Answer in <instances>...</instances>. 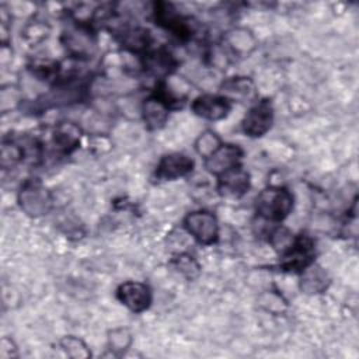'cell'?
Here are the masks:
<instances>
[{
  "instance_id": "cell-1",
  "label": "cell",
  "mask_w": 359,
  "mask_h": 359,
  "mask_svg": "<svg viewBox=\"0 0 359 359\" xmlns=\"http://www.w3.org/2000/svg\"><path fill=\"white\" fill-rule=\"evenodd\" d=\"M292 192L280 185H269L264 188L255 198L257 215L271 223L285 220L293 209Z\"/></svg>"
},
{
  "instance_id": "cell-2",
  "label": "cell",
  "mask_w": 359,
  "mask_h": 359,
  "mask_svg": "<svg viewBox=\"0 0 359 359\" xmlns=\"http://www.w3.org/2000/svg\"><path fill=\"white\" fill-rule=\"evenodd\" d=\"M20 209L29 217H42L53 206V196L39 178L25 180L17 194Z\"/></svg>"
},
{
  "instance_id": "cell-3",
  "label": "cell",
  "mask_w": 359,
  "mask_h": 359,
  "mask_svg": "<svg viewBox=\"0 0 359 359\" xmlns=\"http://www.w3.org/2000/svg\"><path fill=\"white\" fill-rule=\"evenodd\" d=\"M316 243L306 234L300 233L293 237L292 244L280 254V268L289 272H302L314 262Z\"/></svg>"
},
{
  "instance_id": "cell-4",
  "label": "cell",
  "mask_w": 359,
  "mask_h": 359,
  "mask_svg": "<svg viewBox=\"0 0 359 359\" xmlns=\"http://www.w3.org/2000/svg\"><path fill=\"white\" fill-rule=\"evenodd\" d=\"M184 229L196 243L212 245L219 240V223L209 210H195L184 217Z\"/></svg>"
},
{
  "instance_id": "cell-5",
  "label": "cell",
  "mask_w": 359,
  "mask_h": 359,
  "mask_svg": "<svg viewBox=\"0 0 359 359\" xmlns=\"http://www.w3.org/2000/svg\"><path fill=\"white\" fill-rule=\"evenodd\" d=\"M153 13L156 24L164 28L165 31H170L178 39L188 41L192 38L194 27L191 18L180 14L171 3H156Z\"/></svg>"
},
{
  "instance_id": "cell-6",
  "label": "cell",
  "mask_w": 359,
  "mask_h": 359,
  "mask_svg": "<svg viewBox=\"0 0 359 359\" xmlns=\"http://www.w3.org/2000/svg\"><path fill=\"white\" fill-rule=\"evenodd\" d=\"M63 46L72 57L87 59L95 50V39L91 31V25L80 24L74 21V25L66 29L62 35Z\"/></svg>"
},
{
  "instance_id": "cell-7",
  "label": "cell",
  "mask_w": 359,
  "mask_h": 359,
  "mask_svg": "<svg viewBox=\"0 0 359 359\" xmlns=\"http://www.w3.org/2000/svg\"><path fill=\"white\" fill-rule=\"evenodd\" d=\"M273 123V107L269 100L255 101L241 121V129L248 137H262Z\"/></svg>"
},
{
  "instance_id": "cell-8",
  "label": "cell",
  "mask_w": 359,
  "mask_h": 359,
  "mask_svg": "<svg viewBox=\"0 0 359 359\" xmlns=\"http://www.w3.org/2000/svg\"><path fill=\"white\" fill-rule=\"evenodd\" d=\"M116 299L132 313L146 311L153 300L150 287L139 280H126L116 289Z\"/></svg>"
},
{
  "instance_id": "cell-9",
  "label": "cell",
  "mask_w": 359,
  "mask_h": 359,
  "mask_svg": "<svg viewBox=\"0 0 359 359\" xmlns=\"http://www.w3.org/2000/svg\"><path fill=\"white\" fill-rule=\"evenodd\" d=\"M191 111L206 121L224 119L231 111V102L222 94H201L191 102Z\"/></svg>"
},
{
  "instance_id": "cell-10",
  "label": "cell",
  "mask_w": 359,
  "mask_h": 359,
  "mask_svg": "<svg viewBox=\"0 0 359 359\" xmlns=\"http://www.w3.org/2000/svg\"><path fill=\"white\" fill-rule=\"evenodd\" d=\"M251 185L250 174L243 165L234 167L217 177L216 189L222 198L240 199L243 198Z\"/></svg>"
},
{
  "instance_id": "cell-11",
  "label": "cell",
  "mask_w": 359,
  "mask_h": 359,
  "mask_svg": "<svg viewBox=\"0 0 359 359\" xmlns=\"http://www.w3.org/2000/svg\"><path fill=\"white\" fill-rule=\"evenodd\" d=\"M244 151L240 146L233 143L222 144L212 156L205 158V168L209 174L219 177L220 174L241 165Z\"/></svg>"
},
{
  "instance_id": "cell-12",
  "label": "cell",
  "mask_w": 359,
  "mask_h": 359,
  "mask_svg": "<svg viewBox=\"0 0 359 359\" xmlns=\"http://www.w3.org/2000/svg\"><path fill=\"white\" fill-rule=\"evenodd\" d=\"M194 170V160L184 153L164 154L156 167V177L163 181H175Z\"/></svg>"
},
{
  "instance_id": "cell-13",
  "label": "cell",
  "mask_w": 359,
  "mask_h": 359,
  "mask_svg": "<svg viewBox=\"0 0 359 359\" xmlns=\"http://www.w3.org/2000/svg\"><path fill=\"white\" fill-rule=\"evenodd\" d=\"M114 32L116 39L121 42V45H123V49L135 55H140L142 52H144L151 42L149 29L140 25L123 22L118 25L114 29Z\"/></svg>"
},
{
  "instance_id": "cell-14",
  "label": "cell",
  "mask_w": 359,
  "mask_h": 359,
  "mask_svg": "<svg viewBox=\"0 0 359 359\" xmlns=\"http://www.w3.org/2000/svg\"><path fill=\"white\" fill-rule=\"evenodd\" d=\"M142 65L144 72L150 73L158 80H163L174 74V70L177 67V60L168 49L158 48L142 56Z\"/></svg>"
},
{
  "instance_id": "cell-15",
  "label": "cell",
  "mask_w": 359,
  "mask_h": 359,
  "mask_svg": "<svg viewBox=\"0 0 359 359\" xmlns=\"http://www.w3.org/2000/svg\"><path fill=\"white\" fill-rule=\"evenodd\" d=\"M81 136L83 130L76 122L63 121L55 126L52 142L60 154H70L79 147Z\"/></svg>"
},
{
  "instance_id": "cell-16",
  "label": "cell",
  "mask_w": 359,
  "mask_h": 359,
  "mask_svg": "<svg viewBox=\"0 0 359 359\" xmlns=\"http://www.w3.org/2000/svg\"><path fill=\"white\" fill-rule=\"evenodd\" d=\"M220 94L230 102H248L255 98V84L247 76L229 77L222 81Z\"/></svg>"
},
{
  "instance_id": "cell-17",
  "label": "cell",
  "mask_w": 359,
  "mask_h": 359,
  "mask_svg": "<svg viewBox=\"0 0 359 359\" xmlns=\"http://www.w3.org/2000/svg\"><path fill=\"white\" fill-rule=\"evenodd\" d=\"M223 46L229 53L244 57L257 48V39L250 29L236 27L224 34Z\"/></svg>"
},
{
  "instance_id": "cell-18",
  "label": "cell",
  "mask_w": 359,
  "mask_h": 359,
  "mask_svg": "<svg viewBox=\"0 0 359 359\" xmlns=\"http://www.w3.org/2000/svg\"><path fill=\"white\" fill-rule=\"evenodd\" d=\"M170 108L154 94L144 98L140 107L142 118L149 130H158L165 126L170 115Z\"/></svg>"
},
{
  "instance_id": "cell-19",
  "label": "cell",
  "mask_w": 359,
  "mask_h": 359,
  "mask_svg": "<svg viewBox=\"0 0 359 359\" xmlns=\"http://www.w3.org/2000/svg\"><path fill=\"white\" fill-rule=\"evenodd\" d=\"M330 283L331 278L327 271L314 262L300 272V289L306 294L324 293Z\"/></svg>"
},
{
  "instance_id": "cell-20",
  "label": "cell",
  "mask_w": 359,
  "mask_h": 359,
  "mask_svg": "<svg viewBox=\"0 0 359 359\" xmlns=\"http://www.w3.org/2000/svg\"><path fill=\"white\" fill-rule=\"evenodd\" d=\"M170 265L187 280H195L201 273L199 262L192 254L187 251L174 254L170 259Z\"/></svg>"
},
{
  "instance_id": "cell-21",
  "label": "cell",
  "mask_w": 359,
  "mask_h": 359,
  "mask_svg": "<svg viewBox=\"0 0 359 359\" xmlns=\"http://www.w3.org/2000/svg\"><path fill=\"white\" fill-rule=\"evenodd\" d=\"M49 32H50V27L46 21L34 18L28 21L21 29V38L27 45L35 46L42 41H45L49 36Z\"/></svg>"
},
{
  "instance_id": "cell-22",
  "label": "cell",
  "mask_w": 359,
  "mask_h": 359,
  "mask_svg": "<svg viewBox=\"0 0 359 359\" xmlns=\"http://www.w3.org/2000/svg\"><path fill=\"white\" fill-rule=\"evenodd\" d=\"M108 349L115 355V356H122L126 353V351L132 346L133 342V335L132 332L125 328H114L108 332Z\"/></svg>"
},
{
  "instance_id": "cell-23",
  "label": "cell",
  "mask_w": 359,
  "mask_h": 359,
  "mask_svg": "<svg viewBox=\"0 0 359 359\" xmlns=\"http://www.w3.org/2000/svg\"><path fill=\"white\" fill-rule=\"evenodd\" d=\"M60 349L73 359H88L91 356V351L87 344L76 337V335H65L59 341Z\"/></svg>"
},
{
  "instance_id": "cell-24",
  "label": "cell",
  "mask_w": 359,
  "mask_h": 359,
  "mask_svg": "<svg viewBox=\"0 0 359 359\" xmlns=\"http://www.w3.org/2000/svg\"><path fill=\"white\" fill-rule=\"evenodd\" d=\"M222 144L223 143L220 136L212 129H206L196 137L194 147H195V151L205 160L209 156H212Z\"/></svg>"
},
{
  "instance_id": "cell-25",
  "label": "cell",
  "mask_w": 359,
  "mask_h": 359,
  "mask_svg": "<svg viewBox=\"0 0 359 359\" xmlns=\"http://www.w3.org/2000/svg\"><path fill=\"white\" fill-rule=\"evenodd\" d=\"M258 306L266 313L279 316L287 310V302L276 290H266L258 297Z\"/></svg>"
},
{
  "instance_id": "cell-26",
  "label": "cell",
  "mask_w": 359,
  "mask_h": 359,
  "mask_svg": "<svg viewBox=\"0 0 359 359\" xmlns=\"http://www.w3.org/2000/svg\"><path fill=\"white\" fill-rule=\"evenodd\" d=\"M25 158L24 146L15 142H4L1 146V167L10 168Z\"/></svg>"
},
{
  "instance_id": "cell-27",
  "label": "cell",
  "mask_w": 359,
  "mask_h": 359,
  "mask_svg": "<svg viewBox=\"0 0 359 359\" xmlns=\"http://www.w3.org/2000/svg\"><path fill=\"white\" fill-rule=\"evenodd\" d=\"M18 356V351H17V345L14 344V341L11 338H1L0 341V358L3 359H10V358H15Z\"/></svg>"
}]
</instances>
